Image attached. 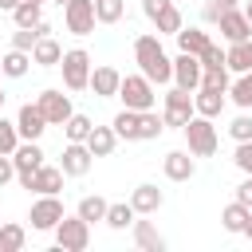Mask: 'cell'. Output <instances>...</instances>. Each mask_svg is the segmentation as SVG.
<instances>
[{"instance_id":"7bdbcfd3","label":"cell","mask_w":252,"mask_h":252,"mask_svg":"<svg viewBox=\"0 0 252 252\" xmlns=\"http://www.w3.org/2000/svg\"><path fill=\"white\" fill-rule=\"evenodd\" d=\"M16 177V165H12V154H0V189Z\"/></svg>"},{"instance_id":"4316f807","label":"cell","mask_w":252,"mask_h":252,"mask_svg":"<svg viewBox=\"0 0 252 252\" xmlns=\"http://www.w3.org/2000/svg\"><path fill=\"white\" fill-rule=\"evenodd\" d=\"M134 217H138V213H134V205H130V201H118V205H106V217H102V220H106L110 228H118V232H122V228H130V224H134Z\"/></svg>"},{"instance_id":"8d00e7d4","label":"cell","mask_w":252,"mask_h":252,"mask_svg":"<svg viewBox=\"0 0 252 252\" xmlns=\"http://www.w3.org/2000/svg\"><path fill=\"white\" fill-rule=\"evenodd\" d=\"M201 87H213V91L228 94V67H201Z\"/></svg>"},{"instance_id":"d4e9b609","label":"cell","mask_w":252,"mask_h":252,"mask_svg":"<svg viewBox=\"0 0 252 252\" xmlns=\"http://www.w3.org/2000/svg\"><path fill=\"white\" fill-rule=\"evenodd\" d=\"M209 43H213V39H209V32H201V28H181V32H177V47L189 51V55H201Z\"/></svg>"},{"instance_id":"6da1fadb","label":"cell","mask_w":252,"mask_h":252,"mask_svg":"<svg viewBox=\"0 0 252 252\" xmlns=\"http://www.w3.org/2000/svg\"><path fill=\"white\" fill-rule=\"evenodd\" d=\"M134 63H138V71L150 83H169L173 79V59L161 51V39L158 35H138L134 39Z\"/></svg>"},{"instance_id":"1f68e13d","label":"cell","mask_w":252,"mask_h":252,"mask_svg":"<svg viewBox=\"0 0 252 252\" xmlns=\"http://www.w3.org/2000/svg\"><path fill=\"white\" fill-rule=\"evenodd\" d=\"M126 12V0H94V24H118Z\"/></svg>"},{"instance_id":"7402d4cb","label":"cell","mask_w":252,"mask_h":252,"mask_svg":"<svg viewBox=\"0 0 252 252\" xmlns=\"http://www.w3.org/2000/svg\"><path fill=\"white\" fill-rule=\"evenodd\" d=\"M130 228H134V244H138L142 252H161V248H165V236H161L150 220H134Z\"/></svg>"},{"instance_id":"8992f818","label":"cell","mask_w":252,"mask_h":252,"mask_svg":"<svg viewBox=\"0 0 252 252\" xmlns=\"http://www.w3.org/2000/svg\"><path fill=\"white\" fill-rule=\"evenodd\" d=\"M28 220H32L35 232H55V224L63 220V201H59L55 193H39V201H35L32 213H28Z\"/></svg>"},{"instance_id":"5bb4252c","label":"cell","mask_w":252,"mask_h":252,"mask_svg":"<svg viewBox=\"0 0 252 252\" xmlns=\"http://www.w3.org/2000/svg\"><path fill=\"white\" fill-rule=\"evenodd\" d=\"M217 28H220V35L228 39V43H240V39H252V24L244 20V12L240 8H228L220 20H217Z\"/></svg>"},{"instance_id":"9a60e30c","label":"cell","mask_w":252,"mask_h":252,"mask_svg":"<svg viewBox=\"0 0 252 252\" xmlns=\"http://www.w3.org/2000/svg\"><path fill=\"white\" fill-rule=\"evenodd\" d=\"M161 169H165V177H169V181H189V177L197 173V161H193V154H189V150H169V154H165V161H161Z\"/></svg>"},{"instance_id":"bcb514c9","label":"cell","mask_w":252,"mask_h":252,"mask_svg":"<svg viewBox=\"0 0 252 252\" xmlns=\"http://www.w3.org/2000/svg\"><path fill=\"white\" fill-rule=\"evenodd\" d=\"M244 236L252 240V209H248V220H244Z\"/></svg>"},{"instance_id":"f546056e","label":"cell","mask_w":252,"mask_h":252,"mask_svg":"<svg viewBox=\"0 0 252 252\" xmlns=\"http://www.w3.org/2000/svg\"><path fill=\"white\" fill-rule=\"evenodd\" d=\"M228 98H232L240 110H252V71H244L236 83H228Z\"/></svg>"},{"instance_id":"ba28073f","label":"cell","mask_w":252,"mask_h":252,"mask_svg":"<svg viewBox=\"0 0 252 252\" xmlns=\"http://www.w3.org/2000/svg\"><path fill=\"white\" fill-rule=\"evenodd\" d=\"M189 118H193V91H181V87H173V91L165 94V110H161V122L181 130Z\"/></svg>"},{"instance_id":"d590c367","label":"cell","mask_w":252,"mask_h":252,"mask_svg":"<svg viewBox=\"0 0 252 252\" xmlns=\"http://www.w3.org/2000/svg\"><path fill=\"white\" fill-rule=\"evenodd\" d=\"M91 118L87 114H71L67 122H63V134H67V142H87V134H91Z\"/></svg>"},{"instance_id":"7a4b0ae2","label":"cell","mask_w":252,"mask_h":252,"mask_svg":"<svg viewBox=\"0 0 252 252\" xmlns=\"http://www.w3.org/2000/svg\"><path fill=\"white\" fill-rule=\"evenodd\" d=\"M185 146H189V154L193 158H213L217 154V146H220V138H217V126H213V118H205V114H193L185 126Z\"/></svg>"},{"instance_id":"ee69618b","label":"cell","mask_w":252,"mask_h":252,"mask_svg":"<svg viewBox=\"0 0 252 252\" xmlns=\"http://www.w3.org/2000/svg\"><path fill=\"white\" fill-rule=\"evenodd\" d=\"M236 201H240V205H248V209H252V177H244V181H240V185H236Z\"/></svg>"},{"instance_id":"4dcf8cb0","label":"cell","mask_w":252,"mask_h":252,"mask_svg":"<svg viewBox=\"0 0 252 252\" xmlns=\"http://www.w3.org/2000/svg\"><path fill=\"white\" fill-rule=\"evenodd\" d=\"M43 4H32V0H20L16 8H12V20H16V28H35L39 20H43V12H39Z\"/></svg>"},{"instance_id":"2e32d148","label":"cell","mask_w":252,"mask_h":252,"mask_svg":"<svg viewBox=\"0 0 252 252\" xmlns=\"http://www.w3.org/2000/svg\"><path fill=\"white\" fill-rule=\"evenodd\" d=\"M24 189H35V193H59L63 189V169L59 165H39L32 177H24L20 181Z\"/></svg>"},{"instance_id":"d6986e66","label":"cell","mask_w":252,"mask_h":252,"mask_svg":"<svg viewBox=\"0 0 252 252\" xmlns=\"http://www.w3.org/2000/svg\"><path fill=\"white\" fill-rule=\"evenodd\" d=\"M220 110H224V91H213V87H197L193 91V114L217 118Z\"/></svg>"},{"instance_id":"8fae6325","label":"cell","mask_w":252,"mask_h":252,"mask_svg":"<svg viewBox=\"0 0 252 252\" xmlns=\"http://www.w3.org/2000/svg\"><path fill=\"white\" fill-rule=\"evenodd\" d=\"M91 161H94V154L87 150V142H67L63 158H59V169H63V177H83L91 169Z\"/></svg>"},{"instance_id":"83f0119b","label":"cell","mask_w":252,"mask_h":252,"mask_svg":"<svg viewBox=\"0 0 252 252\" xmlns=\"http://www.w3.org/2000/svg\"><path fill=\"white\" fill-rule=\"evenodd\" d=\"M161 130H165L161 114H154V110L138 114V142H154V138H161Z\"/></svg>"},{"instance_id":"e575fe53","label":"cell","mask_w":252,"mask_h":252,"mask_svg":"<svg viewBox=\"0 0 252 252\" xmlns=\"http://www.w3.org/2000/svg\"><path fill=\"white\" fill-rule=\"evenodd\" d=\"M244 220H248V205H240V201L224 205V213H220V224H224L228 232H244Z\"/></svg>"},{"instance_id":"277c9868","label":"cell","mask_w":252,"mask_h":252,"mask_svg":"<svg viewBox=\"0 0 252 252\" xmlns=\"http://www.w3.org/2000/svg\"><path fill=\"white\" fill-rule=\"evenodd\" d=\"M59 67H63V87L67 91H87L91 87V55L83 51V47H71V51H63V59H59Z\"/></svg>"},{"instance_id":"f35d334b","label":"cell","mask_w":252,"mask_h":252,"mask_svg":"<svg viewBox=\"0 0 252 252\" xmlns=\"http://www.w3.org/2000/svg\"><path fill=\"white\" fill-rule=\"evenodd\" d=\"M228 8H236V0H205L201 4V16H205V24H217Z\"/></svg>"},{"instance_id":"9c48e42d","label":"cell","mask_w":252,"mask_h":252,"mask_svg":"<svg viewBox=\"0 0 252 252\" xmlns=\"http://www.w3.org/2000/svg\"><path fill=\"white\" fill-rule=\"evenodd\" d=\"M63 20L71 35H91L94 32V0H67L63 4Z\"/></svg>"},{"instance_id":"816d5d0a","label":"cell","mask_w":252,"mask_h":252,"mask_svg":"<svg viewBox=\"0 0 252 252\" xmlns=\"http://www.w3.org/2000/svg\"><path fill=\"white\" fill-rule=\"evenodd\" d=\"M32 4H43V0H32Z\"/></svg>"},{"instance_id":"44dd1931","label":"cell","mask_w":252,"mask_h":252,"mask_svg":"<svg viewBox=\"0 0 252 252\" xmlns=\"http://www.w3.org/2000/svg\"><path fill=\"white\" fill-rule=\"evenodd\" d=\"M59 59H63V47H59V39H51V35H39V39H35V47H32V63H39V67H59Z\"/></svg>"},{"instance_id":"836d02e7","label":"cell","mask_w":252,"mask_h":252,"mask_svg":"<svg viewBox=\"0 0 252 252\" xmlns=\"http://www.w3.org/2000/svg\"><path fill=\"white\" fill-rule=\"evenodd\" d=\"M154 24H158V32H161V35H177V32L185 28V24H181V12H177L173 4H165V8L154 16Z\"/></svg>"},{"instance_id":"f6af8a7d","label":"cell","mask_w":252,"mask_h":252,"mask_svg":"<svg viewBox=\"0 0 252 252\" xmlns=\"http://www.w3.org/2000/svg\"><path fill=\"white\" fill-rule=\"evenodd\" d=\"M165 4H173V0H142V12H146V16L154 20V16H158V12L165 8Z\"/></svg>"},{"instance_id":"f907efd6","label":"cell","mask_w":252,"mask_h":252,"mask_svg":"<svg viewBox=\"0 0 252 252\" xmlns=\"http://www.w3.org/2000/svg\"><path fill=\"white\" fill-rule=\"evenodd\" d=\"M55 4H59V8H63V4H67V0H55Z\"/></svg>"},{"instance_id":"ab89813d","label":"cell","mask_w":252,"mask_h":252,"mask_svg":"<svg viewBox=\"0 0 252 252\" xmlns=\"http://www.w3.org/2000/svg\"><path fill=\"white\" fill-rule=\"evenodd\" d=\"M228 134H232L236 142H252V114H236L232 126H228Z\"/></svg>"},{"instance_id":"ffe728a7","label":"cell","mask_w":252,"mask_h":252,"mask_svg":"<svg viewBox=\"0 0 252 252\" xmlns=\"http://www.w3.org/2000/svg\"><path fill=\"white\" fill-rule=\"evenodd\" d=\"M114 146H118L114 126H91V134H87V150H91L94 158H110Z\"/></svg>"},{"instance_id":"681fc988","label":"cell","mask_w":252,"mask_h":252,"mask_svg":"<svg viewBox=\"0 0 252 252\" xmlns=\"http://www.w3.org/2000/svg\"><path fill=\"white\" fill-rule=\"evenodd\" d=\"M4 98H8V94H4V91H0V110H4Z\"/></svg>"},{"instance_id":"60d3db41","label":"cell","mask_w":252,"mask_h":252,"mask_svg":"<svg viewBox=\"0 0 252 252\" xmlns=\"http://www.w3.org/2000/svg\"><path fill=\"white\" fill-rule=\"evenodd\" d=\"M232 161H236V169H240L244 177H252V142H236V154H232Z\"/></svg>"},{"instance_id":"3957f363","label":"cell","mask_w":252,"mask_h":252,"mask_svg":"<svg viewBox=\"0 0 252 252\" xmlns=\"http://www.w3.org/2000/svg\"><path fill=\"white\" fill-rule=\"evenodd\" d=\"M118 98H122L126 110H154L158 91H154V83L138 71V75H122V83H118Z\"/></svg>"},{"instance_id":"4fadbf2b","label":"cell","mask_w":252,"mask_h":252,"mask_svg":"<svg viewBox=\"0 0 252 252\" xmlns=\"http://www.w3.org/2000/svg\"><path fill=\"white\" fill-rule=\"evenodd\" d=\"M12 165H16V177H20V181L32 177V173L43 165V150H39V142H20V146L12 150Z\"/></svg>"},{"instance_id":"c3c4849f","label":"cell","mask_w":252,"mask_h":252,"mask_svg":"<svg viewBox=\"0 0 252 252\" xmlns=\"http://www.w3.org/2000/svg\"><path fill=\"white\" fill-rule=\"evenodd\" d=\"M240 12H244V20H248V24H252V0H248V4H244V8H240Z\"/></svg>"},{"instance_id":"30bf717a","label":"cell","mask_w":252,"mask_h":252,"mask_svg":"<svg viewBox=\"0 0 252 252\" xmlns=\"http://www.w3.org/2000/svg\"><path fill=\"white\" fill-rule=\"evenodd\" d=\"M16 130H20V142H39L43 130H47V118L35 102H24L20 114H16Z\"/></svg>"},{"instance_id":"7c38bea8","label":"cell","mask_w":252,"mask_h":252,"mask_svg":"<svg viewBox=\"0 0 252 252\" xmlns=\"http://www.w3.org/2000/svg\"><path fill=\"white\" fill-rule=\"evenodd\" d=\"M173 87H181V91H197L201 87V59L197 55L177 51V59H173Z\"/></svg>"},{"instance_id":"f1b7e54d","label":"cell","mask_w":252,"mask_h":252,"mask_svg":"<svg viewBox=\"0 0 252 252\" xmlns=\"http://www.w3.org/2000/svg\"><path fill=\"white\" fill-rule=\"evenodd\" d=\"M106 205H110V201H102L98 193H87V197L79 201V209H75V213H79L87 224H94V220H102V217H106Z\"/></svg>"},{"instance_id":"e0dca14e","label":"cell","mask_w":252,"mask_h":252,"mask_svg":"<svg viewBox=\"0 0 252 252\" xmlns=\"http://www.w3.org/2000/svg\"><path fill=\"white\" fill-rule=\"evenodd\" d=\"M118 83H122V71L118 67H91V91L98 98H114L118 94Z\"/></svg>"},{"instance_id":"d6a6232c","label":"cell","mask_w":252,"mask_h":252,"mask_svg":"<svg viewBox=\"0 0 252 252\" xmlns=\"http://www.w3.org/2000/svg\"><path fill=\"white\" fill-rule=\"evenodd\" d=\"M24 240H28L24 224H0V252H20Z\"/></svg>"},{"instance_id":"7dc6e473","label":"cell","mask_w":252,"mask_h":252,"mask_svg":"<svg viewBox=\"0 0 252 252\" xmlns=\"http://www.w3.org/2000/svg\"><path fill=\"white\" fill-rule=\"evenodd\" d=\"M16 4H20V0H0V8H4V12H12Z\"/></svg>"},{"instance_id":"484cf974","label":"cell","mask_w":252,"mask_h":252,"mask_svg":"<svg viewBox=\"0 0 252 252\" xmlns=\"http://www.w3.org/2000/svg\"><path fill=\"white\" fill-rule=\"evenodd\" d=\"M138 114H142V110H126V106H122V110L114 114V122H110L114 134L126 138V142H138Z\"/></svg>"},{"instance_id":"5b68a950","label":"cell","mask_w":252,"mask_h":252,"mask_svg":"<svg viewBox=\"0 0 252 252\" xmlns=\"http://www.w3.org/2000/svg\"><path fill=\"white\" fill-rule=\"evenodd\" d=\"M55 244L63 248V252H83L87 244H91V224L75 213V217H67L63 213V220L55 224Z\"/></svg>"},{"instance_id":"603a6c76","label":"cell","mask_w":252,"mask_h":252,"mask_svg":"<svg viewBox=\"0 0 252 252\" xmlns=\"http://www.w3.org/2000/svg\"><path fill=\"white\" fill-rule=\"evenodd\" d=\"M224 67H228V71H236V75L252 71V39L228 43V51H224Z\"/></svg>"},{"instance_id":"74e56055","label":"cell","mask_w":252,"mask_h":252,"mask_svg":"<svg viewBox=\"0 0 252 252\" xmlns=\"http://www.w3.org/2000/svg\"><path fill=\"white\" fill-rule=\"evenodd\" d=\"M16 146H20V130H16V122H8L0 114V154H12Z\"/></svg>"},{"instance_id":"ac0fdd59","label":"cell","mask_w":252,"mask_h":252,"mask_svg":"<svg viewBox=\"0 0 252 252\" xmlns=\"http://www.w3.org/2000/svg\"><path fill=\"white\" fill-rule=\"evenodd\" d=\"M161 201H165V197H161V189H158V185H150V181H142V185L130 193V205H134V213H138V217L158 213V209H161Z\"/></svg>"},{"instance_id":"52a82bcc","label":"cell","mask_w":252,"mask_h":252,"mask_svg":"<svg viewBox=\"0 0 252 252\" xmlns=\"http://www.w3.org/2000/svg\"><path fill=\"white\" fill-rule=\"evenodd\" d=\"M35 106L43 110V118H47V126H63L71 114H75V106H71V94H63V91H55V87H47V91H39V98H35Z\"/></svg>"},{"instance_id":"b9f144b4","label":"cell","mask_w":252,"mask_h":252,"mask_svg":"<svg viewBox=\"0 0 252 252\" xmlns=\"http://www.w3.org/2000/svg\"><path fill=\"white\" fill-rule=\"evenodd\" d=\"M197 59H201V67H224V51H220L217 43H209V47H205Z\"/></svg>"},{"instance_id":"cb8c5ba5","label":"cell","mask_w":252,"mask_h":252,"mask_svg":"<svg viewBox=\"0 0 252 252\" xmlns=\"http://www.w3.org/2000/svg\"><path fill=\"white\" fill-rule=\"evenodd\" d=\"M28 67H32V51H8V55H0V75H8V79H24L28 75Z\"/></svg>"}]
</instances>
